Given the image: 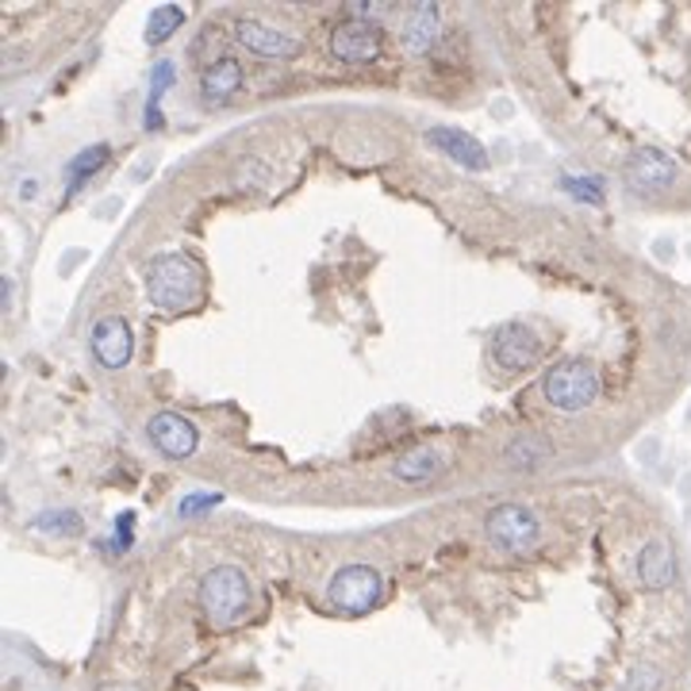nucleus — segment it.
<instances>
[{
	"mask_svg": "<svg viewBox=\"0 0 691 691\" xmlns=\"http://www.w3.org/2000/svg\"><path fill=\"white\" fill-rule=\"evenodd\" d=\"M142 280H147V296L158 311H189L204 300V269L192 254H158L147 262Z\"/></svg>",
	"mask_w": 691,
	"mask_h": 691,
	"instance_id": "1",
	"label": "nucleus"
},
{
	"mask_svg": "<svg viewBox=\"0 0 691 691\" xmlns=\"http://www.w3.org/2000/svg\"><path fill=\"white\" fill-rule=\"evenodd\" d=\"M196 599L212 630H235L254 615V584L238 565L208 568Z\"/></svg>",
	"mask_w": 691,
	"mask_h": 691,
	"instance_id": "2",
	"label": "nucleus"
},
{
	"mask_svg": "<svg viewBox=\"0 0 691 691\" xmlns=\"http://www.w3.org/2000/svg\"><path fill=\"white\" fill-rule=\"evenodd\" d=\"M599 389H604V381H599V369L588 358H561L542 373L545 404L561 415L588 412L599 400Z\"/></svg>",
	"mask_w": 691,
	"mask_h": 691,
	"instance_id": "3",
	"label": "nucleus"
},
{
	"mask_svg": "<svg viewBox=\"0 0 691 691\" xmlns=\"http://www.w3.org/2000/svg\"><path fill=\"white\" fill-rule=\"evenodd\" d=\"M327 599L342 615H369L384 599V576L373 565H342L327 581Z\"/></svg>",
	"mask_w": 691,
	"mask_h": 691,
	"instance_id": "4",
	"label": "nucleus"
},
{
	"mask_svg": "<svg viewBox=\"0 0 691 691\" xmlns=\"http://www.w3.org/2000/svg\"><path fill=\"white\" fill-rule=\"evenodd\" d=\"M485 534L496 550L515 553L519 557V553H527L538 545V538H542V519H538L530 508H522V503H496L485 519Z\"/></svg>",
	"mask_w": 691,
	"mask_h": 691,
	"instance_id": "5",
	"label": "nucleus"
},
{
	"mask_svg": "<svg viewBox=\"0 0 691 691\" xmlns=\"http://www.w3.org/2000/svg\"><path fill=\"white\" fill-rule=\"evenodd\" d=\"M492 358H496V365H500L503 373H527V369H534L538 358H542V339H538L534 327L511 319V323L496 327Z\"/></svg>",
	"mask_w": 691,
	"mask_h": 691,
	"instance_id": "6",
	"label": "nucleus"
},
{
	"mask_svg": "<svg viewBox=\"0 0 691 691\" xmlns=\"http://www.w3.org/2000/svg\"><path fill=\"white\" fill-rule=\"evenodd\" d=\"M235 39L251 54H262V59H296V54L304 51L300 35L277 28V23H269V20H258V15H243V20L235 23Z\"/></svg>",
	"mask_w": 691,
	"mask_h": 691,
	"instance_id": "7",
	"label": "nucleus"
},
{
	"mask_svg": "<svg viewBox=\"0 0 691 691\" xmlns=\"http://www.w3.org/2000/svg\"><path fill=\"white\" fill-rule=\"evenodd\" d=\"M331 54L346 66H365L381 54V28L365 15H350L331 31Z\"/></svg>",
	"mask_w": 691,
	"mask_h": 691,
	"instance_id": "8",
	"label": "nucleus"
},
{
	"mask_svg": "<svg viewBox=\"0 0 691 691\" xmlns=\"http://www.w3.org/2000/svg\"><path fill=\"white\" fill-rule=\"evenodd\" d=\"M88 346H93V358L100 361L104 369H124L135 353V334L131 323L124 316H104L93 323L88 331Z\"/></svg>",
	"mask_w": 691,
	"mask_h": 691,
	"instance_id": "9",
	"label": "nucleus"
},
{
	"mask_svg": "<svg viewBox=\"0 0 691 691\" xmlns=\"http://www.w3.org/2000/svg\"><path fill=\"white\" fill-rule=\"evenodd\" d=\"M147 438L155 442L158 449H162L166 457H192L200 449V430H196V423H189L184 415H177V412H158V415H150V423H147Z\"/></svg>",
	"mask_w": 691,
	"mask_h": 691,
	"instance_id": "10",
	"label": "nucleus"
},
{
	"mask_svg": "<svg viewBox=\"0 0 691 691\" xmlns=\"http://www.w3.org/2000/svg\"><path fill=\"white\" fill-rule=\"evenodd\" d=\"M626 181L638 192H665L677 181V162H672L665 150L641 147V150H634L630 162H626Z\"/></svg>",
	"mask_w": 691,
	"mask_h": 691,
	"instance_id": "11",
	"label": "nucleus"
},
{
	"mask_svg": "<svg viewBox=\"0 0 691 691\" xmlns=\"http://www.w3.org/2000/svg\"><path fill=\"white\" fill-rule=\"evenodd\" d=\"M430 147H438L446 158H454L457 166H465V170H488V150L485 142L477 139V135H469L465 127H454V124H438L427 131Z\"/></svg>",
	"mask_w": 691,
	"mask_h": 691,
	"instance_id": "12",
	"label": "nucleus"
},
{
	"mask_svg": "<svg viewBox=\"0 0 691 691\" xmlns=\"http://www.w3.org/2000/svg\"><path fill=\"white\" fill-rule=\"evenodd\" d=\"M638 581H641V588H649V592L672 588V581H677V557H672V545L669 542L653 538V542L641 545V553H638Z\"/></svg>",
	"mask_w": 691,
	"mask_h": 691,
	"instance_id": "13",
	"label": "nucleus"
},
{
	"mask_svg": "<svg viewBox=\"0 0 691 691\" xmlns=\"http://www.w3.org/2000/svg\"><path fill=\"white\" fill-rule=\"evenodd\" d=\"M238 88H243V62L231 59V54L212 59L204 66V74H200V93H204V100H212V104L235 96Z\"/></svg>",
	"mask_w": 691,
	"mask_h": 691,
	"instance_id": "14",
	"label": "nucleus"
},
{
	"mask_svg": "<svg viewBox=\"0 0 691 691\" xmlns=\"http://www.w3.org/2000/svg\"><path fill=\"white\" fill-rule=\"evenodd\" d=\"M438 39V4L430 0H419V4L407 12L404 31H400V43H404L407 54H427Z\"/></svg>",
	"mask_w": 691,
	"mask_h": 691,
	"instance_id": "15",
	"label": "nucleus"
},
{
	"mask_svg": "<svg viewBox=\"0 0 691 691\" xmlns=\"http://www.w3.org/2000/svg\"><path fill=\"white\" fill-rule=\"evenodd\" d=\"M446 469V457H442V449L434 446H419L412 449V454L396 457V465H392V477L404 480V485H427L438 472Z\"/></svg>",
	"mask_w": 691,
	"mask_h": 691,
	"instance_id": "16",
	"label": "nucleus"
},
{
	"mask_svg": "<svg viewBox=\"0 0 691 691\" xmlns=\"http://www.w3.org/2000/svg\"><path fill=\"white\" fill-rule=\"evenodd\" d=\"M108 155H111L108 142H96V147H85L77 158H70V166H66V196L82 192V184H85L96 170H100L104 162H108Z\"/></svg>",
	"mask_w": 691,
	"mask_h": 691,
	"instance_id": "17",
	"label": "nucleus"
},
{
	"mask_svg": "<svg viewBox=\"0 0 691 691\" xmlns=\"http://www.w3.org/2000/svg\"><path fill=\"white\" fill-rule=\"evenodd\" d=\"M503 457H508L511 469H538V465L550 457V442H542L538 434H519V438H511V446L503 449Z\"/></svg>",
	"mask_w": 691,
	"mask_h": 691,
	"instance_id": "18",
	"label": "nucleus"
},
{
	"mask_svg": "<svg viewBox=\"0 0 691 691\" xmlns=\"http://www.w3.org/2000/svg\"><path fill=\"white\" fill-rule=\"evenodd\" d=\"M181 23H184L181 4H158L155 12L147 15V43H166L170 35H177Z\"/></svg>",
	"mask_w": 691,
	"mask_h": 691,
	"instance_id": "19",
	"label": "nucleus"
},
{
	"mask_svg": "<svg viewBox=\"0 0 691 691\" xmlns=\"http://www.w3.org/2000/svg\"><path fill=\"white\" fill-rule=\"evenodd\" d=\"M31 527H35L39 534H82V515H77V511H66V508L39 511V515L31 519Z\"/></svg>",
	"mask_w": 691,
	"mask_h": 691,
	"instance_id": "20",
	"label": "nucleus"
},
{
	"mask_svg": "<svg viewBox=\"0 0 691 691\" xmlns=\"http://www.w3.org/2000/svg\"><path fill=\"white\" fill-rule=\"evenodd\" d=\"M568 196L576 200H588V204H604V177H561Z\"/></svg>",
	"mask_w": 691,
	"mask_h": 691,
	"instance_id": "21",
	"label": "nucleus"
},
{
	"mask_svg": "<svg viewBox=\"0 0 691 691\" xmlns=\"http://www.w3.org/2000/svg\"><path fill=\"white\" fill-rule=\"evenodd\" d=\"M665 677L657 665H638V669L630 672V680H626V691H661Z\"/></svg>",
	"mask_w": 691,
	"mask_h": 691,
	"instance_id": "22",
	"label": "nucleus"
},
{
	"mask_svg": "<svg viewBox=\"0 0 691 691\" xmlns=\"http://www.w3.org/2000/svg\"><path fill=\"white\" fill-rule=\"evenodd\" d=\"M177 82V70H173V62H158V70L150 74V96L147 100L150 104H162V96L170 93V85Z\"/></svg>",
	"mask_w": 691,
	"mask_h": 691,
	"instance_id": "23",
	"label": "nucleus"
},
{
	"mask_svg": "<svg viewBox=\"0 0 691 691\" xmlns=\"http://www.w3.org/2000/svg\"><path fill=\"white\" fill-rule=\"evenodd\" d=\"M215 503H223L220 492H192V496H184L181 500V515H200V511L215 508Z\"/></svg>",
	"mask_w": 691,
	"mask_h": 691,
	"instance_id": "24",
	"label": "nucleus"
},
{
	"mask_svg": "<svg viewBox=\"0 0 691 691\" xmlns=\"http://www.w3.org/2000/svg\"><path fill=\"white\" fill-rule=\"evenodd\" d=\"M135 515L131 511H127V515H119L116 519V550H127V545H131V538H135Z\"/></svg>",
	"mask_w": 691,
	"mask_h": 691,
	"instance_id": "25",
	"label": "nucleus"
},
{
	"mask_svg": "<svg viewBox=\"0 0 691 691\" xmlns=\"http://www.w3.org/2000/svg\"><path fill=\"white\" fill-rule=\"evenodd\" d=\"M43 196V181L39 177H23L20 181V204H31V200Z\"/></svg>",
	"mask_w": 691,
	"mask_h": 691,
	"instance_id": "26",
	"label": "nucleus"
},
{
	"mask_svg": "<svg viewBox=\"0 0 691 691\" xmlns=\"http://www.w3.org/2000/svg\"><path fill=\"white\" fill-rule=\"evenodd\" d=\"M0 304H4V311L12 308V277L0 280Z\"/></svg>",
	"mask_w": 691,
	"mask_h": 691,
	"instance_id": "27",
	"label": "nucleus"
}]
</instances>
